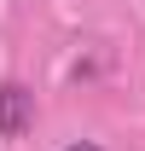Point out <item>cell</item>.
I'll return each instance as SVG.
<instances>
[{
  "instance_id": "obj_1",
  "label": "cell",
  "mask_w": 145,
  "mask_h": 151,
  "mask_svg": "<svg viewBox=\"0 0 145 151\" xmlns=\"http://www.w3.org/2000/svg\"><path fill=\"white\" fill-rule=\"evenodd\" d=\"M35 128V93L23 81H6L0 87V139H23Z\"/></svg>"
},
{
  "instance_id": "obj_2",
  "label": "cell",
  "mask_w": 145,
  "mask_h": 151,
  "mask_svg": "<svg viewBox=\"0 0 145 151\" xmlns=\"http://www.w3.org/2000/svg\"><path fill=\"white\" fill-rule=\"evenodd\" d=\"M64 151H105V145H99V139H70Z\"/></svg>"
}]
</instances>
